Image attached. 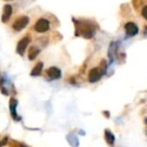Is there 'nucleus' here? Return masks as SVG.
I'll list each match as a JSON object with an SVG mask.
<instances>
[{
  "instance_id": "9b49d317",
  "label": "nucleus",
  "mask_w": 147,
  "mask_h": 147,
  "mask_svg": "<svg viewBox=\"0 0 147 147\" xmlns=\"http://www.w3.org/2000/svg\"><path fill=\"white\" fill-rule=\"evenodd\" d=\"M67 141L71 147H79V145H80L78 137L73 133H69V134L67 135Z\"/></svg>"
},
{
  "instance_id": "f8f14e48",
  "label": "nucleus",
  "mask_w": 147,
  "mask_h": 147,
  "mask_svg": "<svg viewBox=\"0 0 147 147\" xmlns=\"http://www.w3.org/2000/svg\"><path fill=\"white\" fill-rule=\"evenodd\" d=\"M105 139H106V142L108 143V145H110V146H114L115 135L113 134L110 130H108V129L105 130Z\"/></svg>"
},
{
  "instance_id": "4468645a",
  "label": "nucleus",
  "mask_w": 147,
  "mask_h": 147,
  "mask_svg": "<svg viewBox=\"0 0 147 147\" xmlns=\"http://www.w3.org/2000/svg\"><path fill=\"white\" fill-rule=\"evenodd\" d=\"M39 53V49L36 47H30L28 49V59L29 61H34Z\"/></svg>"
},
{
  "instance_id": "f257e3e1",
  "label": "nucleus",
  "mask_w": 147,
  "mask_h": 147,
  "mask_svg": "<svg viewBox=\"0 0 147 147\" xmlns=\"http://www.w3.org/2000/svg\"><path fill=\"white\" fill-rule=\"evenodd\" d=\"M75 27H76V31H75V35L77 36H83L84 38H92L96 33V25L93 22L88 20H82L75 21Z\"/></svg>"
},
{
  "instance_id": "0eeeda50",
  "label": "nucleus",
  "mask_w": 147,
  "mask_h": 147,
  "mask_svg": "<svg viewBox=\"0 0 147 147\" xmlns=\"http://www.w3.org/2000/svg\"><path fill=\"white\" fill-rule=\"evenodd\" d=\"M125 32L128 36H135L139 33V28L136 25V23L132 22V21H128L125 23L124 25Z\"/></svg>"
},
{
  "instance_id": "9d476101",
  "label": "nucleus",
  "mask_w": 147,
  "mask_h": 147,
  "mask_svg": "<svg viewBox=\"0 0 147 147\" xmlns=\"http://www.w3.org/2000/svg\"><path fill=\"white\" fill-rule=\"evenodd\" d=\"M118 42H111L110 47H109V51H108V57L110 59L111 61H114L116 59V53H117V51H118Z\"/></svg>"
},
{
  "instance_id": "f3484780",
  "label": "nucleus",
  "mask_w": 147,
  "mask_h": 147,
  "mask_svg": "<svg viewBox=\"0 0 147 147\" xmlns=\"http://www.w3.org/2000/svg\"><path fill=\"white\" fill-rule=\"evenodd\" d=\"M7 143H8V137L5 136L4 138L2 139V140H0V147L5 146V145H6Z\"/></svg>"
},
{
  "instance_id": "2eb2a0df",
  "label": "nucleus",
  "mask_w": 147,
  "mask_h": 147,
  "mask_svg": "<svg viewBox=\"0 0 147 147\" xmlns=\"http://www.w3.org/2000/svg\"><path fill=\"white\" fill-rule=\"evenodd\" d=\"M100 69L102 71V73H103V75L104 74H106V71H107V67H108V65H107V63H106V61H101V63H100Z\"/></svg>"
},
{
  "instance_id": "6ab92c4d",
  "label": "nucleus",
  "mask_w": 147,
  "mask_h": 147,
  "mask_svg": "<svg viewBox=\"0 0 147 147\" xmlns=\"http://www.w3.org/2000/svg\"><path fill=\"white\" fill-rule=\"evenodd\" d=\"M5 1H10V0H5Z\"/></svg>"
},
{
  "instance_id": "6e6552de",
  "label": "nucleus",
  "mask_w": 147,
  "mask_h": 147,
  "mask_svg": "<svg viewBox=\"0 0 147 147\" xmlns=\"http://www.w3.org/2000/svg\"><path fill=\"white\" fill-rule=\"evenodd\" d=\"M47 76L51 80H57L61 77V71L59 67H51L47 69Z\"/></svg>"
},
{
  "instance_id": "f03ea898",
  "label": "nucleus",
  "mask_w": 147,
  "mask_h": 147,
  "mask_svg": "<svg viewBox=\"0 0 147 147\" xmlns=\"http://www.w3.org/2000/svg\"><path fill=\"white\" fill-rule=\"evenodd\" d=\"M29 23V18L28 16H25V15H23V16H20L18 17V18H16L14 20V22L12 23V29L14 31H21L22 29H24L25 27L28 25Z\"/></svg>"
},
{
  "instance_id": "dca6fc26",
  "label": "nucleus",
  "mask_w": 147,
  "mask_h": 147,
  "mask_svg": "<svg viewBox=\"0 0 147 147\" xmlns=\"http://www.w3.org/2000/svg\"><path fill=\"white\" fill-rule=\"evenodd\" d=\"M141 15H142L143 18L147 21V5H144V6L142 7V9H141Z\"/></svg>"
},
{
  "instance_id": "39448f33",
  "label": "nucleus",
  "mask_w": 147,
  "mask_h": 147,
  "mask_svg": "<svg viewBox=\"0 0 147 147\" xmlns=\"http://www.w3.org/2000/svg\"><path fill=\"white\" fill-rule=\"evenodd\" d=\"M30 40H31L30 36H29V35H26V36L22 37V38L18 41V43H17V47H16V53H18L19 55H24L25 49H26L27 45H29Z\"/></svg>"
},
{
  "instance_id": "20e7f679",
  "label": "nucleus",
  "mask_w": 147,
  "mask_h": 147,
  "mask_svg": "<svg viewBox=\"0 0 147 147\" xmlns=\"http://www.w3.org/2000/svg\"><path fill=\"white\" fill-rule=\"evenodd\" d=\"M103 76L102 71L100 69V67H93V69H90L88 75V80L90 83L94 84V83H97L101 80Z\"/></svg>"
},
{
  "instance_id": "7ed1b4c3",
  "label": "nucleus",
  "mask_w": 147,
  "mask_h": 147,
  "mask_svg": "<svg viewBox=\"0 0 147 147\" xmlns=\"http://www.w3.org/2000/svg\"><path fill=\"white\" fill-rule=\"evenodd\" d=\"M51 27V24H49V21L47 20V18H39L36 22L33 25V29H34L36 32L38 33H45L47 32V30Z\"/></svg>"
},
{
  "instance_id": "1a4fd4ad",
  "label": "nucleus",
  "mask_w": 147,
  "mask_h": 147,
  "mask_svg": "<svg viewBox=\"0 0 147 147\" xmlns=\"http://www.w3.org/2000/svg\"><path fill=\"white\" fill-rule=\"evenodd\" d=\"M11 15H12V6L10 4H6L3 7V12L2 16H1V20L3 23H6L7 21L10 19Z\"/></svg>"
},
{
  "instance_id": "ddd939ff",
  "label": "nucleus",
  "mask_w": 147,
  "mask_h": 147,
  "mask_svg": "<svg viewBox=\"0 0 147 147\" xmlns=\"http://www.w3.org/2000/svg\"><path fill=\"white\" fill-rule=\"evenodd\" d=\"M42 67H43V63L41 61L37 63L36 65H34V67L32 69V71H30V76L31 77H37L39 76L42 71Z\"/></svg>"
},
{
  "instance_id": "a211bd4d",
  "label": "nucleus",
  "mask_w": 147,
  "mask_h": 147,
  "mask_svg": "<svg viewBox=\"0 0 147 147\" xmlns=\"http://www.w3.org/2000/svg\"><path fill=\"white\" fill-rule=\"evenodd\" d=\"M10 147H20V144H19V142H17V141H11Z\"/></svg>"
},
{
  "instance_id": "423d86ee",
  "label": "nucleus",
  "mask_w": 147,
  "mask_h": 147,
  "mask_svg": "<svg viewBox=\"0 0 147 147\" xmlns=\"http://www.w3.org/2000/svg\"><path fill=\"white\" fill-rule=\"evenodd\" d=\"M17 105H18V102H17V100L15 98H11L9 100V111H10V115L13 120L18 122V121L21 120V117L17 114V111H16Z\"/></svg>"
}]
</instances>
